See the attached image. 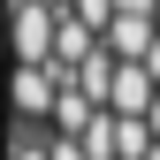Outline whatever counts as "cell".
Listing matches in <instances>:
<instances>
[{
  "instance_id": "obj_6",
  "label": "cell",
  "mask_w": 160,
  "mask_h": 160,
  "mask_svg": "<svg viewBox=\"0 0 160 160\" xmlns=\"http://www.w3.org/2000/svg\"><path fill=\"white\" fill-rule=\"evenodd\" d=\"M76 145H84L92 160H114V114H99V122H92L84 137H76Z\"/></svg>"
},
{
  "instance_id": "obj_7",
  "label": "cell",
  "mask_w": 160,
  "mask_h": 160,
  "mask_svg": "<svg viewBox=\"0 0 160 160\" xmlns=\"http://www.w3.org/2000/svg\"><path fill=\"white\" fill-rule=\"evenodd\" d=\"M69 15H76V23H92L99 38H107V23H114V0H76V8H69Z\"/></svg>"
},
{
  "instance_id": "obj_3",
  "label": "cell",
  "mask_w": 160,
  "mask_h": 160,
  "mask_svg": "<svg viewBox=\"0 0 160 160\" xmlns=\"http://www.w3.org/2000/svg\"><path fill=\"white\" fill-rule=\"evenodd\" d=\"M160 107V76L145 61H122L114 69V92H107V114H152Z\"/></svg>"
},
{
  "instance_id": "obj_8",
  "label": "cell",
  "mask_w": 160,
  "mask_h": 160,
  "mask_svg": "<svg viewBox=\"0 0 160 160\" xmlns=\"http://www.w3.org/2000/svg\"><path fill=\"white\" fill-rule=\"evenodd\" d=\"M46 152H53V160H92L84 145H76V137H53V145H46Z\"/></svg>"
},
{
  "instance_id": "obj_5",
  "label": "cell",
  "mask_w": 160,
  "mask_h": 160,
  "mask_svg": "<svg viewBox=\"0 0 160 160\" xmlns=\"http://www.w3.org/2000/svg\"><path fill=\"white\" fill-rule=\"evenodd\" d=\"M99 114H107V107H99V99H92L84 84H69L61 99H53V137H84V130L99 122Z\"/></svg>"
},
{
  "instance_id": "obj_4",
  "label": "cell",
  "mask_w": 160,
  "mask_h": 160,
  "mask_svg": "<svg viewBox=\"0 0 160 160\" xmlns=\"http://www.w3.org/2000/svg\"><path fill=\"white\" fill-rule=\"evenodd\" d=\"M160 46V15H114L107 23V53L114 61H152Z\"/></svg>"
},
{
  "instance_id": "obj_1",
  "label": "cell",
  "mask_w": 160,
  "mask_h": 160,
  "mask_svg": "<svg viewBox=\"0 0 160 160\" xmlns=\"http://www.w3.org/2000/svg\"><path fill=\"white\" fill-rule=\"evenodd\" d=\"M61 15H69V8H53V0H8V61H23V69H53Z\"/></svg>"
},
{
  "instance_id": "obj_2",
  "label": "cell",
  "mask_w": 160,
  "mask_h": 160,
  "mask_svg": "<svg viewBox=\"0 0 160 160\" xmlns=\"http://www.w3.org/2000/svg\"><path fill=\"white\" fill-rule=\"evenodd\" d=\"M69 84H76V76H61V69H23V61H8V114L53 122V99H61Z\"/></svg>"
}]
</instances>
